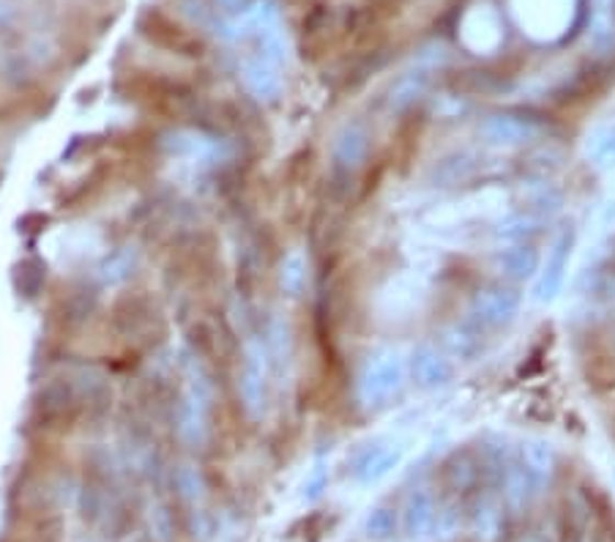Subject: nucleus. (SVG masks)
I'll return each mask as SVG.
<instances>
[{"label": "nucleus", "mask_w": 615, "mask_h": 542, "mask_svg": "<svg viewBox=\"0 0 615 542\" xmlns=\"http://www.w3.org/2000/svg\"><path fill=\"white\" fill-rule=\"evenodd\" d=\"M405 384V360L396 351H383L367 362L359 378V400L367 408H383Z\"/></svg>", "instance_id": "obj_1"}, {"label": "nucleus", "mask_w": 615, "mask_h": 542, "mask_svg": "<svg viewBox=\"0 0 615 542\" xmlns=\"http://www.w3.org/2000/svg\"><path fill=\"white\" fill-rule=\"evenodd\" d=\"M519 307H523L519 290L508 288V285H490L473 296L466 318H471L484 332H495V329L508 327L519 316Z\"/></svg>", "instance_id": "obj_2"}, {"label": "nucleus", "mask_w": 615, "mask_h": 542, "mask_svg": "<svg viewBox=\"0 0 615 542\" xmlns=\"http://www.w3.org/2000/svg\"><path fill=\"white\" fill-rule=\"evenodd\" d=\"M572 250H574V231L563 228V231L552 239L550 250H547V255L541 258L539 272H536V277H534L536 279L534 299L539 301V305H550V301L558 299L563 283H567Z\"/></svg>", "instance_id": "obj_3"}, {"label": "nucleus", "mask_w": 615, "mask_h": 542, "mask_svg": "<svg viewBox=\"0 0 615 542\" xmlns=\"http://www.w3.org/2000/svg\"><path fill=\"white\" fill-rule=\"evenodd\" d=\"M479 137L490 148H523L539 137V124L525 115L495 113L479 124Z\"/></svg>", "instance_id": "obj_4"}, {"label": "nucleus", "mask_w": 615, "mask_h": 542, "mask_svg": "<svg viewBox=\"0 0 615 542\" xmlns=\"http://www.w3.org/2000/svg\"><path fill=\"white\" fill-rule=\"evenodd\" d=\"M411 376L424 392H438L455 381V365L449 356L435 345L424 343L411 354Z\"/></svg>", "instance_id": "obj_5"}, {"label": "nucleus", "mask_w": 615, "mask_h": 542, "mask_svg": "<svg viewBox=\"0 0 615 542\" xmlns=\"http://www.w3.org/2000/svg\"><path fill=\"white\" fill-rule=\"evenodd\" d=\"M490 261H492V269L501 274V277L512 279V283L534 279L541 266L539 250H536L530 242L503 244V247H497L495 253H492Z\"/></svg>", "instance_id": "obj_6"}, {"label": "nucleus", "mask_w": 615, "mask_h": 542, "mask_svg": "<svg viewBox=\"0 0 615 542\" xmlns=\"http://www.w3.org/2000/svg\"><path fill=\"white\" fill-rule=\"evenodd\" d=\"M145 36H150V42H156L159 47L176 49L181 55H200L203 53V42H200L194 33H189L187 27L172 22L170 16L159 14V11H150L148 20L143 22Z\"/></svg>", "instance_id": "obj_7"}, {"label": "nucleus", "mask_w": 615, "mask_h": 542, "mask_svg": "<svg viewBox=\"0 0 615 542\" xmlns=\"http://www.w3.org/2000/svg\"><path fill=\"white\" fill-rule=\"evenodd\" d=\"M440 343H444V354L449 356V360L477 362L479 356L484 354V349H488V332L479 329L471 318H462V321L451 323V327L446 329Z\"/></svg>", "instance_id": "obj_8"}, {"label": "nucleus", "mask_w": 615, "mask_h": 542, "mask_svg": "<svg viewBox=\"0 0 615 542\" xmlns=\"http://www.w3.org/2000/svg\"><path fill=\"white\" fill-rule=\"evenodd\" d=\"M402 455H405V446L402 444L367 446V450L356 457V468H354L356 477L367 485L380 483V479L389 477V474L400 466Z\"/></svg>", "instance_id": "obj_9"}, {"label": "nucleus", "mask_w": 615, "mask_h": 542, "mask_svg": "<svg viewBox=\"0 0 615 542\" xmlns=\"http://www.w3.org/2000/svg\"><path fill=\"white\" fill-rule=\"evenodd\" d=\"M369 156V132L359 121H350L334 137V162L339 170L356 173Z\"/></svg>", "instance_id": "obj_10"}, {"label": "nucleus", "mask_w": 615, "mask_h": 542, "mask_svg": "<svg viewBox=\"0 0 615 542\" xmlns=\"http://www.w3.org/2000/svg\"><path fill=\"white\" fill-rule=\"evenodd\" d=\"M479 173V156L473 151H449L429 167V181L435 187H457L462 181H471Z\"/></svg>", "instance_id": "obj_11"}, {"label": "nucleus", "mask_w": 615, "mask_h": 542, "mask_svg": "<svg viewBox=\"0 0 615 542\" xmlns=\"http://www.w3.org/2000/svg\"><path fill=\"white\" fill-rule=\"evenodd\" d=\"M402 523L411 538H427L435 527H438V510L427 490H413L405 501V512H402Z\"/></svg>", "instance_id": "obj_12"}, {"label": "nucleus", "mask_w": 615, "mask_h": 542, "mask_svg": "<svg viewBox=\"0 0 615 542\" xmlns=\"http://www.w3.org/2000/svg\"><path fill=\"white\" fill-rule=\"evenodd\" d=\"M539 231H541V222L517 209V211H512V214L503 217L492 233H495L497 242L514 244V242H528V239L536 236Z\"/></svg>", "instance_id": "obj_13"}, {"label": "nucleus", "mask_w": 615, "mask_h": 542, "mask_svg": "<svg viewBox=\"0 0 615 542\" xmlns=\"http://www.w3.org/2000/svg\"><path fill=\"white\" fill-rule=\"evenodd\" d=\"M585 156L594 162L596 167L615 165V124L596 126L585 140Z\"/></svg>", "instance_id": "obj_14"}, {"label": "nucleus", "mask_w": 615, "mask_h": 542, "mask_svg": "<svg viewBox=\"0 0 615 542\" xmlns=\"http://www.w3.org/2000/svg\"><path fill=\"white\" fill-rule=\"evenodd\" d=\"M394 527H396V516L391 510H385V507H380V510H372L367 518V534L372 540H385L394 534Z\"/></svg>", "instance_id": "obj_15"}, {"label": "nucleus", "mask_w": 615, "mask_h": 542, "mask_svg": "<svg viewBox=\"0 0 615 542\" xmlns=\"http://www.w3.org/2000/svg\"><path fill=\"white\" fill-rule=\"evenodd\" d=\"M411 0H365V9L374 20H389V16L400 14Z\"/></svg>", "instance_id": "obj_16"}, {"label": "nucleus", "mask_w": 615, "mask_h": 542, "mask_svg": "<svg viewBox=\"0 0 615 542\" xmlns=\"http://www.w3.org/2000/svg\"><path fill=\"white\" fill-rule=\"evenodd\" d=\"M284 279H290V288L299 290L301 283H304V261L299 258V255H293V258L288 261V266H284Z\"/></svg>", "instance_id": "obj_17"}, {"label": "nucleus", "mask_w": 615, "mask_h": 542, "mask_svg": "<svg viewBox=\"0 0 615 542\" xmlns=\"http://www.w3.org/2000/svg\"><path fill=\"white\" fill-rule=\"evenodd\" d=\"M328 483V477H326V468L323 466H317L315 472H312V485H310V496H317L323 490V485Z\"/></svg>", "instance_id": "obj_18"}]
</instances>
